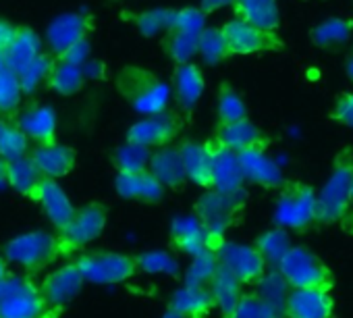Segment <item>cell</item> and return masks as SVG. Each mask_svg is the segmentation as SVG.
Masks as SVG:
<instances>
[{
    "instance_id": "1",
    "label": "cell",
    "mask_w": 353,
    "mask_h": 318,
    "mask_svg": "<svg viewBox=\"0 0 353 318\" xmlns=\"http://www.w3.org/2000/svg\"><path fill=\"white\" fill-rule=\"evenodd\" d=\"M117 92L123 100L141 115H156L166 110L170 100V88L156 73L143 67L127 65L114 77Z\"/></svg>"
},
{
    "instance_id": "2",
    "label": "cell",
    "mask_w": 353,
    "mask_h": 318,
    "mask_svg": "<svg viewBox=\"0 0 353 318\" xmlns=\"http://www.w3.org/2000/svg\"><path fill=\"white\" fill-rule=\"evenodd\" d=\"M353 183V148L343 146L332 163L330 177L318 192V202H316V223L322 225H332L341 223L349 208V192Z\"/></svg>"
},
{
    "instance_id": "3",
    "label": "cell",
    "mask_w": 353,
    "mask_h": 318,
    "mask_svg": "<svg viewBox=\"0 0 353 318\" xmlns=\"http://www.w3.org/2000/svg\"><path fill=\"white\" fill-rule=\"evenodd\" d=\"M274 204V223L287 231L303 233L316 223L318 192L303 181H287L279 188Z\"/></svg>"
},
{
    "instance_id": "4",
    "label": "cell",
    "mask_w": 353,
    "mask_h": 318,
    "mask_svg": "<svg viewBox=\"0 0 353 318\" xmlns=\"http://www.w3.org/2000/svg\"><path fill=\"white\" fill-rule=\"evenodd\" d=\"M276 268L285 277L291 289L330 291L334 287V275L330 266L318 254H314L303 246H291Z\"/></svg>"
},
{
    "instance_id": "5",
    "label": "cell",
    "mask_w": 353,
    "mask_h": 318,
    "mask_svg": "<svg viewBox=\"0 0 353 318\" xmlns=\"http://www.w3.org/2000/svg\"><path fill=\"white\" fill-rule=\"evenodd\" d=\"M50 312L32 275H7L0 281V318H46Z\"/></svg>"
},
{
    "instance_id": "6",
    "label": "cell",
    "mask_w": 353,
    "mask_h": 318,
    "mask_svg": "<svg viewBox=\"0 0 353 318\" xmlns=\"http://www.w3.org/2000/svg\"><path fill=\"white\" fill-rule=\"evenodd\" d=\"M5 260L17 264L26 275L48 268L59 258L57 235L48 231H28L5 244Z\"/></svg>"
},
{
    "instance_id": "7",
    "label": "cell",
    "mask_w": 353,
    "mask_h": 318,
    "mask_svg": "<svg viewBox=\"0 0 353 318\" xmlns=\"http://www.w3.org/2000/svg\"><path fill=\"white\" fill-rule=\"evenodd\" d=\"M106 221H108V210L102 202H90L81 208H75L73 219L57 235L59 258L73 256L79 250H83L88 244L98 239L106 227Z\"/></svg>"
},
{
    "instance_id": "8",
    "label": "cell",
    "mask_w": 353,
    "mask_h": 318,
    "mask_svg": "<svg viewBox=\"0 0 353 318\" xmlns=\"http://www.w3.org/2000/svg\"><path fill=\"white\" fill-rule=\"evenodd\" d=\"M245 192L225 194L216 190H206L198 202H196V217L200 223L212 231L225 235V231L239 223L243 210H245Z\"/></svg>"
},
{
    "instance_id": "9",
    "label": "cell",
    "mask_w": 353,
    "mask_h": 318,
    "mask_svg": "<svg viewBox=\"0 0 353 318\" xmlns=\"http://www.w3.org/2000/svg\"><path fill=\"white\" fill-rule=\"evenodd\" d=\"M75 264L83 279L96 285H119L137 272L135 256L121 252H88L77 256Z\"/></svg>"
},
{
    "instance_id": "10",
    "label": "cell",
    "mask_w": 353,
    "mask_h": 318,
    "mask_svg": "<svg viewBox=\"0 0 353 318\" xmlns=\"http://www.w3.org/2000/svg\"><path fill=\"white\" fill-rule=\"evenodd\" d=\"M221 30L227 40L229 57H250V54H262V52H276L285 48L276 32L260 30L237 17L221 26Z\"/></svg>"
},
{
    "instance_id": "11",
    "label": "cell",
    "mask_w": 353,
    "mask_h": 318,
    "mask_svg": "<svg viewBox=\"0 0 353 318\" xmlns=\"http://www.w3.org/2000/svg\"><path fill=\"white\" fill-rule=\"evenodd\" d=\"M183 121L179 115H174L170 110H162L156 115H148L145 119L133 123L127 129V141L143 146L148 150L152 148H162L168 146L176 135L181 133Z\"/></svg>"
},
{
    "instance_id": "12",
    "label": "cell",
    "mask_w": 353,
    "mask_h": 318,
    "mask_svg": "<svg viewBox=\"0 0 353 318\" xmlns=\"http://www.w3.org/2000/svg\"><path fill=\"white\" fill-rule=\"evenodd\" d=\"M170 239L176 252L196 256L202 250L219 252L227 241L225 235L208 231L196 215L192 217H176L170 225Z\"/></svg>"
},
{
    "instance_id": "13",
    "label": "cell",
    "mask_w": 353,
    "mask_h": 318,
    "mask_svg": "<svg viewBox=\"0 0 353 318\" xmlns=\"http://www.w3.org/2000/svg\"><path fill=\"white\" fill-rule=\"evenodd\" d=\"M208 154H210V190L235 194L243 192V173L237 161V152L225 148L214 137L206 141Z\"/></svg>"
},
{
    "instance_id": "14",
    "label": "cell",
    "mask_w": 353,
    "mask_h": 318,
    "mask_svg": "<svg viewBox=\"0 0 353 318\" xmlns=\"http://www.w3.org/2000/svg\"><path fill=\"white\" fill-rule=\"evenodd\" d=\"M28 198L44 210V215L48 217V221L57 231H63L75 215L73 202L69 200V196L65 194V190L57 179L40 177V181L34 186Z\"/></svg>"
},
{
    "instance_id": "15",
    "label": "cell",
    "mask_w": 353,
    "mask_h": 318,
    "mask_svg": "<svg viewBox=\"0 0 353 318\" xmlns=\"http://www.w3.org/2000/svg\"><path fill=\"white\" fill-rule=\"evenodd\" d=\"M85 279L79 270V266L75 262H69L61 268H57L54 272H48L40 285V291L46 299V306L50 310L61 312L69 301H73L81 287H83Z\"/></svg>"
},
{
    "instance_id": "16",
    "label": "cell",
    "mask_w": 353,
    "mask_h": 318,
    "mask_svg": "<svg viewBox=\"0 0 353 318\" xmlns=\"http://www.w3.org/2000/svg\"><path fill=\"white\" fill-rule=\"evenodd\" d=\"M219 260L241 281V285H256L266 272V262L254 246L225 241L219 250Z\"/></svg>"
},
{
    "instance_id": "17",
    "label": "cell",
    "mask_w": 353,
    "mask_h": 318,
    "mask_svg": "<svg viewBox=\"0 0 353 318\" xmlns=\"http://www.w3.org/2000/svg\"><path fill=\"white\" fill-rule=\"evenodd\" d=\"M237 161L243 173V179L260 186L264 190H279L285 183L281 167L266 154V148H245L237 152Z\"/></svg>"
},
{
    "instance_id": "18",
    "label": "cell",
    "mask_w": 353,
    "mask_h": 318,
    "mask_svg": "<svg viewBox=\"0 0 353 318\" xmlns=\"http://www.w3.org/2000/svg\"><path fill=\"white\" fill-rule=\"evenodd\" d=\"M92 28H94L92 17L83 11L59 15L57 19H52V23L46 30V44H48L50 54L59 57L75 42L90 38Z\"/></svg>"
},
{
    "instance_id": "19",
    "label": "cell",
    "mask_w": 353,
    "mask_h": 318,
    "mask_svg": "<svg viewBox=\"0 0 353 318\" xmlns=\"http://www.w3.org/2000/svg\"><path fill=\"white\" fill-rule=\"evenodd\" d=\"M38 173L48 179H61L73 173L77 165V152L63 143H40L30 152Z\"/></svg>"
},
{
    "instance_id": "20",
    "label": "cell",
    "mask_w": 353,
    "mask_h": 318,
    "mask_svg": "<svg viewBox=\"0 0 353 318\" xmlns=\"http://www.w3.org/2000/svg\"><path fill=\"white\" fill-rule=\"evenodd\" d=\"M334 299L326 289H291L285 318H332Z\"/></svg>"
},
{
    "instance_id": "21",
    "label": "cell",
    "mask_w": 353,
    "mask_h": 318,
    "mask_svg": "<svg viewBox=\"0 0 353 318\" xmlns=\"http://www.w3.org/2000/svg\"><path fill=\"white\" fill-rule=\"evenodd\" d=\"M212 137L233 152H241L245 148H258V146L268 148L270 143V137L250 117L233 123H219Z\"/></svg>"
},
{
    "instance_id": "22",
    "label": "cell",
    "mask_w": 353,
    "mask_h": 318,
    "mask_svg": "<svg viewBox=\"0 0 353 318\" xmlns=\"http://www.w3.org/2000/svg\"><path fill=\"white\" fill-rule=\"evenodd\" d=\"M148 171L164 188H168L172 192H179L185 186V181H188L185 171H183V163H181L179 148H172V146H162L154 154H150Z\"/></svg>"
},
{
    "instance_id": "23",
    "label": "cell",
    "mask_w": 353,
    "mask_h": 318,
    "mask_svg": "<svg viewBox=\"0 0 353 318\" xmlns=\"http://www.w3.org/2000/svg\"><path fill=\"white\" fill-rule=\"evenodd\" d=\"M206 88L204 73L198 65L190 63H179L174 65L172 71V92L176 96V102L185 112H192L196 104L200 102L202 94Z\"/></svg>"
},
{
    "instance_id": "24",
    "label": "cell",
    "mask_w": 353,
    "mask_h": 318,
    "mask_svg": "<svg viewBox=\"0 0 353 318\" xmlns=\"http://www.w3.org/2000/svg\"><path fill=\"white\" fill-rule=\"evenodd\" d=\"M17 125L26 131L30 141H36V146L57 141L59 117L57 110L48 104H32L21 112Z\"/></svg>"
},
{
    "instance_id": "25",
    "label": "cell",
    "mask_w": 353,
    "mask_h": 318,
    "mask_svg": "<svg viewBox=\"0 0 353 318\" xmlns=\"http://www.w3.org/2000/svg\"><path fill=\"white\" fill-rule=\"evenodd\" d=\"M114 190L121 198L156 204L164 196V186L145 169L139 173H117Z\"/></svg>"
},
{
    "instance_id": "26",
    "label": "cell",
    "mask_w": 353,
    "mask_h": 318,
    "mask_svg": "<svg viewBox=\"0 0 353 318\" xmlns=\"http://www.w3.org/2000/svg\"><path fill=\"white\" fill-rule=\"evenodd\" d=\"M42 38L36 34V30H32L30 26H15V32L11 36V42L5 50L3 61L15 71L19 73L28 63H32L38 54H42Z\"/></svg>"
},
{
    "instance_id": "27",
    "label": "cell",
    "mask_w": 353,
    "mask_h": 318,
    "mask_svg": "<svg viewBox=\"0 0 353 318\" xmlns=\"http://www.w3.org/2000/svg\"><path fill=\"white\" fill-rule=\"evenodd\" d=\"M235 17L266 32H276L281 26V9L276 0H233Z\"/></svg>"
},
{
    "instance_id": "28",
    "label": "cell",
    "mask_w": 353,
    "mask_h": 318,
    "mask_svg": "<svg viewBox=\"0 0 353 318\" xmlns=\"http://www.w3.org/2000/svg\"><path fill=\"white\" fill-rule=\"evenodd\" d=\"M179 154L188 181L202 190H210V154L206 141L200 143L194 139H185L179 146Z\"/></svg>"
},
{
    "instance_id": "29",
    "label": "cell",
    "mask_w": 353,
    "mask_h": 318,
    "mask_svg": "<svg viewBox=\"0 0 353 318\" xmlns=\"http://www.w3.org/2000/svg\"><path fill=\"white\" fill-rule=\"evenodd\" d=\"M168 306L174 308L183 318H208V314L214 308V299L208 287L183 283L181 289H176L172 293Z\"/></svg>"
},
{
    "instance_id": "30",
    "label": "cell",
    "mask_w": 353,
    "mask_h": 318,
    "mask_svg": "<svg viewBox=\"0 0 353 318\" xmlns=\"http://www.w3.org/2000/svg\"><path fill=\"white\" fill-rule=\"evenodd\" d=\"M208 289L214 299V306L223 312L225 318H229V314L233 312V308L237 306V301L243 293L241 281L223 262H219V268L214 270V275L208 283Z\"/></svg>"
},
{
    "instance_id": "31",
    "label": "cell",
    "mask_w": 353,
    "mask_h": 318,
    "mask_svg": "<svg viewBox=\"0 0 353 318\" xmlns=\"http://www.w3.org/2000/svg\"><path fill=\"white\" fill-rule=\"evenodd\" d=\"M258 297L266 304V308L272 312L274 318H285V304L289 297V283L279 272V268H266V272L260 277V281L254 285Z\"/></svg>"
},
{
    "instance_id": "32",
    "label": "cell",
    "mask_w": 353,
    "mask_h": 318,
    "mask_svg": "<svg viewBox=\"0 0 353 318\" xmlns=\"http://www.w3.org/2000/svg\"><path fill=\"white\" fill-rule=\"evenodd\" d=\"M85 79H88V75H85L83 67H77V65H71L67 61L54 59L44 83L52 92H57L59 96H75L77 92L83 90Z\"/></svg>"
},
{
    "instance_id": "33",
    "label": "cell",
    "mask_w": 353,
    "mask_h": 318,
    "mask_svg": "<svg viewBox=\"0 0 353 318\" xmlns=\"http://www.w3.org/2000/svg\"><path fill=\"white\" fill-rule=\"evenodd\" d=\"M353 36V19L343 17H328L312 28L310 40L318 48H339L347 44Z\"/></svg>"
},
{
    "instance_id": "34",
    "label": "cell",
    "mask_w": 353,
    "mask_h": 318,
    "mask_svg": "<svg viewBox=\"0 0 353 318\" xmlns=\"http://www.w3.org/2000/svg\"><path fill=\"white\" fill-rule=\"evenodd\" d=\"M3 177L5 181L9 183L11 190H15L17 194L21 196H30V192L34 190V186L40 181V173L34 165V161L28 156H21L17 161H9L5 163V171H3Z\"/></svg>"
},
{
    "instance_id": "35",
    "label": "cell",
    "mask_w": 353,
    "mask_h": 318,
    "mask_svg": "<svg viewBox=\"0 0 353 318\" xmlns=\"http://www.w3.org/2000/svg\"><path fill=\"white\" fill-rule=\"evenodd\" d=\"M291 246L293 244H291L289 231L279 227V225L268 229V231H264V233H260L256 237V244H254V248L262 254V258H264L268 268H276L279 262L283 260V256L289 252Z\"/></svg>"
},
{
    "instance_id": "36",
    "label": "cell",
    "mask_w": 353,
    "mask_h": 318,
    "mask_svg": "<svg viewBox=\"0 0 353 318\" xmlns=\"http://www.w3.org/2000/svg\"><path fill=\"white\" fill-rule=\"evenodd\" d=\"M150 163V150L131 141H125L112 152V165L117 173H139L145 171Z\"/></svg>"
},
{
    "instance_id": "37",
    "label": "cell",
    "mask_w": 353,
    "mask_h": 318,
    "mask_svg": "<svg viewBox=\"0 0 353 318\" xmlns=\"http://www.w3.org/2000/svg\"><path fill=\"white\" fill-rule=\"evenodd\" d=\"M30 154V137L17 123H5L0 129V158L5 163Z\"/></svg>"
},
{
    "instance_id": "38",
    "label": "cell",
    "mask_w": 353,
    "mask_h": 318,
    "mask_svg": "<svg viewBox=\"0 0 353 318\" xmlns=\"http://www.w3.org/2000/svg\"><path fill=\"white\" fill-rule=\"evenodd\" d=\"M198 57H202L206 65H219L229 59L227 40L221 28H204L198 36Z\"/></svg>"
},
{
    "instance_id": "39",
    "label": "cell",
    "mask_w": 353,
    "mask_h": 318,
    "mask_svg": "<svg viewBox=\"0 0 353 318\" xmlns=\"http://www.w3.org/2000/svg\"><path fill=\"white\" fill-rule=\"evenodd\" d=\"M219 252L214 250H202L196 256H192V262L185 270L183 283L188 285H198V287H208L214 270L219 268Z\"/></svg>"
},
{
    "instance_id": "40",
    "label": "cell",
    "mask_w": 353,
    "mask_h": 318,
    "mask_svg": "<svg viewBox=\"0 0 353 318\" xmlns=\"http://www.w3.org/2000/svg\"><path fill=\"white\" fill-rule=\"evenodd\" d=\"M23 90L19 86L17 73L0 59V115L15 112L21 104Z\"/></svg>"
},
{
    "instance_id": "41",
    "label": "cell",
    "mask_w": 353,
    "mask_h": 318,
    "mask_svg": "<svg viewBox=\"0 0 353 318\" xmlns=\"http://www.w3.org/2000/svg\"><path fill=\"white\" fill-rule=\"evenodd\" d=\"M137 270L148 272V275H170V277H179V262L176 258L164 250H152L135 256Z\"/></svg>"
},
{
    "instance_id": "42",
    "label": "cell",
    "mask_w": 353,
    "mask_h": 318,
    "mask_svg": "<svg viewBox=\"0 0 353 318\" xmlns=\"http://www.w3.org/2000/svg\"><path fill=\"white\" fill-rule=\"evenodd\" d=\"M219 123H233L239 119L248 117V106L245 100L241 98V94L231 86V83H223L221 92H219Z\"/></svg>"
},
{
    "instance_id": "43",
    "label": "cell",
    "mask_w": 353,
    "mask_h": 318,
    "mask_svg": "<svg viewBox=\"0 0 353 318\" xmlns=\"http://www.w3.org/2000/svg\"><path fill=\"white\" fill-rule=\"evenodd\" d=\"M164 50L166 54L179 65V63H190L194 57H198V36L192 34H181V32H166L164 40Z\"/></svg>"
},
{
    "instance_id": "44",
    "label": "cell",
    "mask_w": 353,
    "mask_h": 318,
    "mask_svg": "<svg viewBox=\"0 0 353 318\" xmlns=\"http://www.w3.org/2000/svg\"><path fill=\"white\" fill-rule=\"evenodd\" d=\"M52 61H54L52 54L42 52V54H38L32 63H28V65L17 73L19 86H21L23 94H32L38 86H42V83L46 81V75H48V71H50Z\"/></svg>"
},
{
    "instance_id": "45",
    "label": "cell",
    "mask_w": 353,
    "mask_h": 318,
    "mask_svg": "<svg viewBox=\"0 0 353 318\" xmlns=\"http://www.w3.org/2000/svg\"><path fill=\"white\" fill-rule=\"evenodd\" d=\"M206 17L200 7H185V9H179L174 11L172 15V26L170 30L172 32H181V34H192V36H200L206 28ZM168 30V32H170Z\"/></svg>"
},
{
    "instance_id": "46",
    "label": "cell",
    "mask_w": 353,
    "mask_h": 318,
    "mask_svg": "<svg viewBox=\"0 0 353 318\" xmlns=\"http://www.w3.org/2000/svg\"><path fill=\"white\" fill-rule=\"evenodd\" d=\"M172 15H174V11H170V9H152V11L137 15L135 23L143 36H156L160 32L166 34L172 26Z\"/></svg>"
},
{
    "instance_id": "47",
    "label": "cell",
    "mask_w": 353,
    "mask_h": 318,
    "mask_svg": "<svg viewBox=\"0 0 353 318\" xmlns=\"http://www.w3.org/2000/svg\"><path fill=\"white\" fill-rule=\"evenodd\" d=\"M229 318H274L266 304L258 297V293H241L237 306L229 314Z\"/></svg>"
},
{
    "instance_id": "48",
    "label": "cell",
    "mask_w": 353,
    "mask_h": 318,
    "mask_svg": "<svg viewBox=\"0 0 353 318\" xmlns=\"http://www.w3.org/2000/svg\"><path fill=\"white\" fill-rule=\"evenodd\" d=\"M328 119L343 125V127H351L353 129V92H343L336 96Z\"/></svg>"
},
{
    "instance_id": "49",
    "label": "cell",
    "mask_w": 353,
    "mask_h": 318,
    "mask_svg": "<svg viewBox=\"0 0 353 318\" xmlns=\"http://www.w3.org/2000/svg\"><path fill=\"white\" fill-rule=\"evenodd\" d=\"M90 54H92L90 38H83V40L75 42L73 46H69L65 52H61V54H59V57H54V59H61V61H67V63H71V65L83 67V65L88 63Z\"/></svg>"
},
{
    "instance_id": "50",
    "label": "cell",
    "mask_w": 353,
    "mask_h": 318,
    "mask_svg": "<svg viewBox=\"0 0 353 318\" xmlns=\"http://www.w3.org/2000/svg\"><path fill=\"white\" fill-rule=\"evenodd\" d=\"M15 32V26H11L9 21H3L0 19V59L5 57V50L11 42V36Z\"/></svg>"
},
{
    "instance_id": "51",
    "label": "cell",
    "mask_w": 353,
    "mask_h": 318,
    "mask_svg": "<svg viewBox=\"0 0 353 318\" xmlns=\"http://www.w3.org/2000/svg\"><path fill=\"white\" fill-rule=\"evenodd\" d=\"M231 3H233V0H200V11L204 15H210V13L223 9V7H231Z\"/></svg>"
},
{
    "instance_id": "52",
    "label": "cell",
    "mask_w": 353,
    "mask_h": 318,
    "mask_svg": "<svg viewBox=\"0 0 353 318\" xmlns=\"http://www.w3.org/2000/svg\"><path fill=\"white\" fill-rule=\"evenodd\" d=\"M9 275V262L5 260V256H0V281Z\"/></svg>"
},
{
    "instance_id": "53",
    "label": "cell",
    "mask_w": 353,
    "mask_h": 318,
    "mask_svg": "<svg viewBox=\"0 0 353 318\" xmlns=\"http://www.w3.org/2000/svg\"><path fill=\"white\" fill-rule=\"evenodd\" d=\"M162 318H183V316H181L179 312H176L174 308H170V306H168V308H166V312L162 314Z\"/></svg>"
},
{
    "instance_id": "54",
    "label": "cell",
    "mask_w": 353,
    "mask_h": 318,
    "mask_svg": "<svg viewBox=\"0 0 353 318\" xmlns=\"http://www.w3.org/2000/svg\"><path fill=\"white\" fill-rule=\"evenodd\" d=\"M347 75H349V79L353 81V54H351V59L347 61Z\"/></svg>"
},
{
    "instance_id": "55",
    "label": "cell",
    "mask_w": 353,
    "mask_h": 318,
    "mask_svg": "<svg viewBox=\"0 0 353 318\" xmlns=\"http://www.w3.org/2000/svg\"><path fill=\"white\" fill-rule=\"evenodd\" d=\"M3 171H5V161L0 158V177H3Z\"/></svg>"
},
{
    "instance_id": "56",
    "label": "cell",
    "mask_w": 353,
    "mask_h": 318,
    "mask_svg": "<svg viewBox=\"0 0 353 318\" xmlns=\"http://www.w3.org/2000/svg\"><path fill=\"white\" fill-rule=\"evenodd\" d=\"M349 200H351V204H353V183H351V192H349Z\"/></svg>"
},
{
    "instance_id": "57",
    "label": "cell",
    "mask_w": 353,
    "mask_h": 318,
    "mask_svg": "<svg viewBox=\"0 0 353 318\" xmlns=\"http://www.w3.org/2000/svg\"><path fill=\"white\" fill-rule=\"evenodd\" d=\"M3 125H5V121H0V129H3Z\"/></svg>"
}]
</instances>
